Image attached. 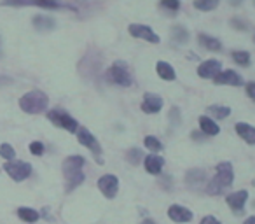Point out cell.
Segmentation results:
<instances>
[{
    "mask_svg": "<svg viewBox=\"0 0 255 224\" xmlns=\"http://www.w3.org/2000/svg\"><path fill=\"white\" fill-rule=\"evenodd\" d=\"M84 165L86 160L82 156H79V154H72V156L63 160L61 172H63V177H65V189H67V193L74 191L75 188H79L86 181Z\"/></svg>",
    "mask_w": 255,
    "mask_h": 224,
    "instance_id": "cell-1",
    "label": "cell"
},
{
    "mask_svg": "<svg viewBox=\"0 0 255 224\" xmlns=\"http://www.w3.org/2000/svg\"><path fill=\"white\" fill-rule=\"evenodd\" d=\"M234 182V170L229 161H220L215 167V175L210 182H206V193L210 196L224 195L227 188H231Z\"/></svg>",
    "mask_w": 255,
    "mask_h": 224,
    "instance_id": "cell-2",
    "label": "cell"
},
{
    "mask_svg": "<svg viewBox=\"0 0 255 224\" xmlns=\"http://www.w3.org/2000/svg\"><path fill=\"white\" fill-rule=\"evenodd\" d=\"M49 105V98L40 89H32L19 98V109L26 114H40Z\"/></svg>",
    "mask_w": 255,
    "mask_h": 224,
    "instance_id": "cell-3",
    "label": "cell"
},
{
    "mask_svg": "<svg viewBox=\"0 0 255 224\" xmlns=\"http://www.w3.org/2000/svg\"><path fill=\"white\" fill-rule=\"evenodd\" d=\"M77 140L81 142V146L88 147V149L91 151V154H93V158H95L96 163L103 165V149H102V146H100L98 139H96V137L93 135L88 128H84V126H79Z\"/></svg>",
    "mask_w": 255,
    "mask_h": 224,
    "instance_id": "cell-4",
    "label": "cell"
},
{
    "mask_svg": "<svg viewBox=\"0 0 255 224\" xmlns=\"http://www.w3.org/2000/svg\"><path fill=\"white\" fill-rule=\"evenodd\" d=\"M109 79L114 84L123 86V88H129L133 84V75L124 61H114L112 67L109 68Z\"/></svg>",
    "mask_w": 255,
    "mask_h": 224,
    "instance_id": "cell-5",
    "label": "cell"
},
{
    "mask_svg": "<svg viewBox=\"0 0 255 224\" xmlns=\"http://www.w3.org/2000/svg\"><path fill=\"white\" fill-rule=\"evenodd\" d=\"M47 119H49L56 128L67 130L68 133H77V130H79V123L75 121L68 112H65V110H60V109L49 110V112H47Z\"/></svg>",
    "mask_w": 255,
    "mask_h": 224,
    "instance_id": "cell-6",
    "label": "cell"
},
{
    "mask_svg": "<svg viewBox=\"0 0 255 224\" xmlns=\"http://www.w3.org/2000/svg\"><path fill=\"white\" fill-rule=\"evenodd\" d=\"M4 170L14 182H21L32 175V165L26 163V161L12 160L4 165Z\"/></svg>",
    "mask_w": 255,
    "mask_h": 224,
    "instance_id": "cell-7",
    "label": "cell"
},
{
    "mask_svg": "<svg viewBox=\"0 0 255 224\" xmlns=\"http://www.w3.org/2000/svg\"><path fill=\"white\" fill-rule=\"evenodd\" d=\"M96 186H98L100 193H102L107 200H114L117 196V191H119V179L112 174H105L98 179Z\"/></svg>",
    "mask_w": 255,
    "mask_h": 224,
    "instance_id": "cell-8",
    "label": "cell"
},
{
    "mask_svg": "<svg viewBox=\"0 0 255 224\" xmlns=\"http://www.w3.org/2000/svg\"><path fill=\"white\" fill-rule=\"evenodd\" d=\"M128 32H129V35L131 37H135V39H142V40L150 42V44H159V35H157V33L147 25L131 23V25L128 26Z\"/></svg>",
    "mask_w": 255,
    "mask_h": 224,
    "instance_id": "cell-9",
    "label": "cell"
},
{
    "mask_svg": "<svg viewBox=\"0 0 255 224\" xmlns=\"http://www.w3.org/2000/svg\"><path fill=\"white\" fill-rule=\"evenodd\" d=\"M168 219L173 221L177 224H185V223H191L194 219V214H192L191 209L184 205H178V203H173V205L168 207Z\"/></svg>",
    "mask_w": 255,
    "mask_h": 224,
    "instance_id": "cell-10",
    "label": "cell"
},
{
    "mask_svg": "<svg viewBox=\"0 0 255 224\" xmlns=\"http://www.w3.org/2000/svg\"><path fill=\"white\" fill-rule=\"evenodd\" d=\"M248 191L247 189H240V191H234V193H229L226 196V203L229 205V209L233 210L234 214H241L245 212V205L248 202Z\"/></svg>",
    "mask_w": 255,
    "mask_h": 224,
    "instance_id": "cell-11",
    "label": "cell"
},
{
    "mask_svg": "<svg viewBox=\"0 0 255 224\" xmlns=\"http://www.w3.org/2000/svg\"><path fill=\"white\" fill-rule=\"evenodd\" d=\"M213 82L219 86H234V88H238V86H243V77L236 70H220L213 77Z\"/></svg>",
    "mask_w": 255,
    "mask_h": 224,
    "instance_id": "cell-12",
    "label": "cell"
},
{
    "mask_svg": "<svg viewBox=\"0 0 255 224\" xmlns=\"http://www.w3.org/2000/svg\"><path fill=\"white\" fill-rule=\"evenodd\" d=\"M185 184L192 191H198L201 189V186L206 184V172L201 168H191V170L185 174Z\"/></svg>",
    "mask_w": 255,
    "mask_h": 224,
    "instance_id": "cell-13",
    "label": "cell"
},
{
    "mask_svg": "<svg viewBox=\"0 0 255 224\" xmlns=\"http://www.w3.org/2000/svg\"><path fill=\"white\" fill-rule=\"evenodd\" d=\"M142 110L145 114H157L163 109V98L156 93H145L142 100Z\"/></svg>",
    "mask_w": 255,
    "mask_h": 224,
    "instance_id": "cell-14",
    "label": "cell"
},
{
    "mask_svg": "<svg viewBox=\"0 0 255 224\" xmlns=\"http://www.w3.org/2000/svg\"><path fill=\"white\" fill-rule=\"evenodd\" d=\"M222 70V63L219 60H206L198 67V75L201 79H213Z\"/></svg>",
    "mask_w": 255,
    "mask_h": 224,
    "instance_id": "cell-15",
    "label": "cell"
},
{
    "mask_svg": "<svg viewBox=\"0 0 255 224\" xmlns=\"http://www.w3.org/2000/svg\"><path fill=\"white\" fill-rule=\"evenodd\" d=\"M143 167L150 175H161L164 167V158L159 156V154H149V156L143 158Z\"/></svg>",
    "mask_w": 255,
    "mask_h": 224,
    "instance_id": "cell-16",
    "label": "cell"
},
{
    "mask_svg": "<svg viewBox=\"0 0 255 224\" xmlns=\"http://www.w3.org/2000/svg\"><path fill=\"white\" fill-rule=\"evenodd\" d=\"M236 133L248 146H255V126L250 123H236Z\"/></svg>",
    "mask_w": 255,
    "mask_h": 224,
    "instance_id": "cell-17",
    "label": "cell"
},
{
    "mask_svg": "<svg viewBox=\"0 0 255 224\" xmlns=\"http://www.w3.org/2000/svg\"><path fill=\"white\" fill-rule=\"evenodd\" d=\"M199 130H201L206 137H215L220 133V126L217 125L215 119H212L210 116H201V118H199Z\"/></svg>",
    "mask_w": 255,
    "mask_h": 224,
    "instance_id": "cell-18",
    "label": "cell"
},
{
    "mask_svg": "<svg viewBox=\"0 0 255 224\" xmlns=\"http://www.w3.org/2000/svg\"><path fill=\"white\" fill-rule=\"evenodd\" d=\"M32 23L39 32H51V30H54V26H56L54 18L46 16V14H37L35 18L32 19Z\"/></svg>",
    "mask_w": 255,
    "mask_h": 224,
    "instance_id": "cell-19",
    "label": "cell"
},
{
    "mask_svg": "<svg viewBox=\"0 0 255 224\" xmlns=\"http://www.w3.org/2000/svg\"><path fill=\"white\" fill-rule=\"evenodd\" d=\"M198 42L201 44L205 49L212 51V53H219L222 49V42L215 37L208 35V33H198Z\"/></svg>",
    "mask_w": 255,
    "mask_h": 224,
    "instance_id": "cell-20",
    "label": "cell"
},
{
    "mask_svg": "<svg viewBox=\"0 0 255 224\" xmlns=\"http://www.w3.org/2000/svg\"><path fill=\"white\" fill-rule=\"evenodd\" d=\"M156 72L161 79H164V81H175V79H177V72H175V68L171 67L168 61H157Z\"/></svg>",
    "mask_w": 255,
    "mask_h": 224,
    "instance_id": "cell-21",
    "label": "cell"
},
{
    "mask_svg": "<svg viewBox=\"0 0 255 224\" xmlns=\"http://www.w3.org/2000/svg\"><path fill=\"white\" fill-rule=\"evenodd\" d=\"M18 217L23 221V223H28V224H33L40 219V214L39 210L32 209V207H19L18 209Z\"/></svg>",
    "mask_w": 255,
    "mask_h": 224,
    "instance_id": "cell-22",
    "label": "cell"
},
{
    "mask_svg": "<svg viewBox=\"0 0 255 224\" xmlns=\"http://www.w3.org/2000/svg\"><path fill=\"white\" fill-rule=\"evenodd\" d=\"M30 4L37 5V7H42V9H74L72 5L61 4L58 0H30Z\"/></svg>",
    "mask_w": 255,
    "mask_h": 224,
    "instance_id": "cell-23",
    "label": "cell"
},
{
    "mask_svg": "<svg viewBox=\"0 0 255 224\" xmlns=\"http://www.w3.org/2000/svg\"><path fill=\"white\" fill-rule=\"evenodd\" d=\"M206 112H208L212 118L215 119H226L231 116V107H226V105H210L208 109H206Z\"/></svg>",
    "mask_w": 255,
    "mask_h": 224,
    "instance_id": "cell-24",
    "label": "cell"
},
{
    "mask_svg": "<svg viewBox=\"0 0 255 224\" xmlns=\"http://www.w3.org/2000/svg\"><path fill=\"white\" fill-rule=\"evenodd\" d=\"M143 158H145V154H143V151L140 149V147H131V149L126 151V161L131 165H140L143 161Z\"/></svg>",
    "mask_w": 255,
    "mask_h": 224,
    "instance_id": "cell-25",
    "label": "cell"
},
{
    "mask_svg": "<svg viewBox=\"0 0 255 224\" xmlns=\"http://www.w3.org/2000/svg\"><path fill=\"white\" fill-rule=\"evenodd\" d=\"M189 39V32L180 25H175L171 28V40H175L177 44H185Z\"/></svg>",
    "mask_w": 255,
    "mask_h": 224,
    "instance_id": "cell-26",
    "label": "cell"
},
{
    "mask_svg": "<svg viewBox=\"0 0 255 224\" xmlns=\"http://www.w3.org/2000/svg\"><path fill=\"white\" fill-rule=\"evenodd\" d=\"M143 144H145V147L150 151V153H161L163 151V142H161L157 137H154V135H147L145 139H143Z\"/></svg>",
    "mask_w": 255,
    "mask_h": 224,
    "instance_id": "cell-27",
    "label": "cell"
},
{
    "mask_svg": "<svg viewBox=\"0 0 255 224\" xmlns=\"http://www.w3.org/2000/svg\"><path fill=\"white\" fill-rule=\"evenodd\" d=\"M231 56H233L234 63H238L240 67H248L250 65V53L248 51H241V49L233 51Z\"/></svg>",
    "mask_w": 255,
    "mask_h": 224,
    "instance_id": "cell-28",
    "label": "cell"
},
{
    "mask_svg": "<svg viewBox=\"0 0 255 224\" xmlns=\"http://www.w3.org/2000/svg\"><path fill=\"white\" fill-rule=\"evenodd\" d=\"M220 4V0H194V7L198 11H213Z\"/></svg>",
    "mask_w": 255,
    "mask_h": 224,
    "instance_id": "cell-29",
    "label": "cell"
},
{
    "mask_svg": "<svg viewBox=\"0 0 255 224\" xmlns=\"http://www.w3.org/2000/svg\"><path fill=\"white\" fill-rule=\"evenodd\" d=\"M0 156L4 158L5 161H12L16 158V151L11 144H2L0 146Z\"/></svg>",
    "mask_w": 255,
    "mask_h": 224,
    "instance_id": "cell-30",
    "label": "cell"
},
{
    "mask_svg": "<svg viewBox=\"0 0 255 224\" xmlns=\"http://www.w3.org/2000/svg\"><path fill=\"white\" fill-rule=\"evenodd\" d=\"M159 5L166 12H177L180 9V0H161Z\"/></svg>",
    "mask_w": 255,
    "mask_h": 224,
    "instance_id": "cell-31",
    "label": "cell"
},
{
    "mask_svg": "<svg viewBox=\"0 0 255 224\" xmlns=\"http://www.w3.org/2000/svg\"><path fill=\"white\" fill-rule=\"evenodd\" d=\"M170 123H171V126L173 128H177V126H180V121H182V118H180V109L178 107H171L170 109Z\"/></svg>",
    "mask_w": 255,
    "mask_h": 224,
    "instance_id": "cell-32",
    "label": "cell"
},
{
    "mask_svg": "<svg viewBox=\"0 0 255 224\" xmlns=\"http://www.w3.org/2000/svg\"><path fill=\"white\" fill-rule=\"evenodd\" d=\"M28 149H30V153H32L33 156H42V154H44V149H46V147H44V144H42V142L35 140V142L30 144Z\"/></svg>",
    "mask_w": 255,
    "mask_h": 224,
    "instance_id": "cell-33",
    "label": "cell"
},
{
    "mask_svg": "<svg viewBox=\"0 0 255 224\" xmlns=\"http://www.w3.org/2000/svg\"><path fill=\"white\" fill-rule=\"evenodd\" d=\"M231 25L234 26V28L238 30V32H247V23L245 21H241V19H238V18H234V19H231Z\"/></svg>",
    "mask_w": 255,
    "mask_h": 224,
    "instance_id": "cell-34",
    "label": "cell"
},
{
    "mask_svg": "<svg viewBox=\"0 0 255 224\" xmlns=\"http://www.w3.org/2000/svg\"><path fill=\"white\" fill-rule=\"evenodd\" d=\"M30 0H2V5H26Z\"/></svg>",
    "mask_w": 255,
    "mask_h": 224,
    "instance_id": "cell-35",
    "label": "cell"
},
{
    "mask_svg": "<svg viewBox=\"0 0 255 224\" xmlns=\"http://www.w3.org/2000/svg\"><path fill=\"white\" fill-rule=\"evenodd\" d=\"M247 95L250 96L252 102H255V81H252L247 84Z\"/></svg>",
    "mask_w": 255,
    "mask_h": 224,
    "instance_id": "cell-36",
    "label": "cell"
},
{
    "mask_svg": "<svg viewBox=\"0 0 255 224\" xmlns=\"http://www.w3.org/2000/svg\"><path fill=\"white\" fill-rule=\"evenodd\" d=\"M199 224H222V223H220V221L217 219L215 216H205Z\"/></svg>",
    "mask_w": 255,
    "mask_h": 224,
    "instance_id": "cell-37",
    "label": "cell"
},
{
    "mask_svg": "<svg viewBox=\"0 0 255 224\" xmlns=\"http://www.w3.org/2000/svg\"><path fill=\"white\" fill-rule=\"evenodd\" d=\"M191 137H192V140H196V142H205V140H206V135L201 132V130H198V132H192Z\"/></svg>",
    "mask_w": 255,
    "mask_h": 224,
    "instance_id": "cell-38",
    "label": "cell"
},
{
    "mask_svg": "<svg viewBox=\"0 0 255 224\" xmlns=\"http://www.w3.org/2000/svg\"><path fill=\"white\" fill-rule=\"evenodd\" d=\"M40 214V217H44V219H46V221H51V223H53V217H51L49 216V209H47V207H44V209H42V212H39Z\"/></svg>",
    "mask_w": 255,
    "mask_h": 224,
    "instance_id": "cell-39",
    "label": "cell"
},
{
    "mask_svg": "<svg viewBox=\"0 0 255 224\" xmlns=\"http://www.w3.org/2000/svg\"><path fill=\"white\" fill-rule=\"evenodd\" d=\"M11 82H12L11 77H7V75H0V86H7V84H11Z\"/></svg>",
    "mask_w": 255,
    "mask_h": 224,
    "instance_id": "cell-40",
    "label": "cell"
},
{
    "mask_svg": "<svg viewBox=\"0 0 255 224\" xmlns=\"http://www.w3.org/2000/svg\"><path fill=\"white\" fill-rule=\"evenodd\" d=\"M168 182H170V177H168V175H164V177H163V182H161V186H163L164 189H170V186H168Z\"/></svg>",
    "mask_w": 255,
    "mask_h": 224,
    "instance_id": "cell-41",
    "label": "cell"
},
{
    "mask_svg": "<svg viewBox=\"0 0 255 224\" xmlns=\"http://www.w3.org/2000/svg\"><path fill=\"white\" fill-rule=\"evenodd\" d=\"M140 224H156V221L150 219V217H145V219L140 221Z\"/></svg>",
    "mask_w": 255,
    "mask_h": 224,
    "instance_id": "cell-42",
    "label": "cell"
},
{
    "mask_svg": "<svg viewBox=\"0 0 255 224\" xmlns=\"http://www.w3.org/2000/svg\"><path fill=\"white\" fill-rule=\"evenodd\" d=\"M243 224H255V216H250L243 221Z\"/></svg>",
    "mask_w": 255,
    "mask_h": 224,
    "instance_id": "cell-43",
    "label": "cell"
},
{
    "mask_svg": "<svg viewBox=\"0 0 255 224\" xmlns=\"http://www.w3.org/2000/svg\"><path fill=\"white\" fill-rule=\"evenodd\" d=\"M241 2H243V0H231V4H233V5H240Z\"/></svg>",
    "mask_w": 255,
    "mask_h": 224,
    "instance_id": "cell-44",
    "label": "cell"
},
{
    "mask_svg": "<svg viewBox=\"0 0 255 224\" xmlns=\"http://www.w3.org/2000/svg\"><path fill=\"white\" fill-rule=\"evenodd\" d=\"M75 2H88V0H75Z\"/></svg>",
    "mask_w": 255,
    "mask_h": 224,
    "instance_id": "cell-45",
    "label": "cell"
},
{
    "mask_svg": "<svg viewBox=\"0 0 255 224\" xmlns=\"http://www.w3.org/2000/svg\"><path fill=\"white\" fill-rule=\"evenodd\" d=\"M254 40H255V37H254Z\"/></svg>",
    "mask_w": 255,
    "mask_h": 224,
    "instance_id": "cell-46",
    "label": "cell"
}]
</instances>
